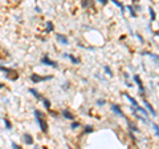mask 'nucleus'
Listing matches in <instances>:
<instances>
[{
	"label": "nucleus",
	"mask_w": 159,
	"mask_h": 149,
	"mask_svg": "<svg viewBox=\"0 0 159 149\" xmlns=\"http://www.w3.org/2000/svg\"><path fill=\"white\" fill-rule=\"evenodd\" d=\"M35 114H36V120H37L41 131L45 133V132L48 131V125H47V123H45V120H44V114H42L40 111H35Z\"/></svg>",
	"instance_id": "f257e3e1"
},
{
	"label": "nucleus",
	"mask_w": 159,
	"mask_h": 149,
	"mask_svg": "<svg viewBox=\"0 0 159 149\" xmlns=\"http://www.w3.org/2000/svg\"><path fill=\"white\" fill-rule=\"evenodd\" d=\"M133 111H134V113L137 114V116L139 117V119H142L143 120L144 123L147 121L146 120V116H147V112L144 111V109H142V108H139V106H134V109H133Z\"/></svg>",
	"instance_id": "f03ea898"
},
{
	"label": "nucleus",
	"mask_w": 159,
	"mask_h": 149,
	"mask_svg": "<svg viewBox=\"0 0 159 149\" xmlns=\"http://www.w3.org/2000/svg\"><path fill=\"white\" fill-rule=\"evenodd\" d=\"M41 63H44V64H47V65H50V67H53V68H57V64L55 63V61H52L48 56H44V57L41 59Z\"/></svg>",
	"instance_id": "7ed1b4c3"
},
{
	"label": "nucleus",
	"mask_w": 159,
	"mask_h": 149,
	"mask_svg": "<svg viewBox=\"0 0 159 149\" xmlns=\"http://www.w3.org/2000/svg\"><path fill=\"white\" fill-rule=\"evenodd\" d=\"M48 79H52V76H47V77H40V76H36V75H32L31 76V80L33 83H40V81H45Z\"/></svg>",
	"instance_id": "20e7f679"
},
{
	"label": "nucleus",
	"mask_w": 159,
	"mask_h": 149,
	"mask_svg": "<svg viewBox=\"0 0 159 149\" xmlns=\"http://www.w3.org/2000/svg\"><path fill=\"white\" fill-rule=\"evenodd\" d=\"M134 80L137 81V84H138V87H139V91H141V93H144V88H143V85H142L141 80H139V76H134Z\"/></svg>",
	"instance_id": "39448f33"
},
{
	"label": "nucleus",
	"mask_w": 159,
	"mask_h": 149,
	"mask_svg": "<svg viewBox=\"0 0 159 149\" xmlns=\"http://www.w3.org/2000/svg\"><path fill=\"white\" fill-rule=\"evenodd\" d=\"M24 141H25V144H28V145L33 144V140H32V137H31V134H25L24 136Z\"/></svg>",
	"instance_id": "423d86ee"
},
{
	"label": "nucleus",
	"mask_w": 159,
	"mask_h": 149,
	"mask_svg": "<svg viewBox=\"0 0 159 149\" xmlns=\"http://www.w3.org/2000/svg\"><path fill=\"white\" fill-rule=\"evenodd\" d=\"M143 103H144V105H146V108H147V109H149V111H150V112H151V114H152V116H155V114H157V112H155V111H154V109H152V106H151V105H150V104H149V103H147V101H146V100H144V101H143Z\"/></svg>",
	"instance_id": "0eeeda50"
},
{
	"label": "nucleus",
	"mask_w": 159,
	"mask_h": 149,
	"mask_svg": "<svg viewBox=\"0 0 159 149\" xmlns=\"http://www.w3.org/2000/svg\"><path fill=\"white\" fill-rule=\"evenodd\" d=\"M111 109H113V111H114L115 113L118 114V116H123V113H122V111L118 108V105H111Z\"/></svg>",
	"instance_id": "6e6552de"
},
{
	"label": "nucleus",
	"mask_w": 159,
	"mask_h": 149,
	"mask_svg": "<svg viewBox=\"0 0 159 149\" xmlns=\"http://www.w3.org/2000/svg\"><path fill=\"white\" fill-rule=\"evenodd\" d=\"M57 40H58V41H61L62 44H68V39L65 37L64 35H57Z\"/></svg>",
	"instance_id": "1a4fd4ad"
},
{
	"label": "nucleus",
	"mask_w": 159,
	"mask_h": 149,
	"mask_svg": "<svg viewBox=\"0 0 159 149\" xmlns=\"http://www.w3.org/2000/svg\"><path fill=\"white\" fill-rule=\"evenodd\" d=\"M144 55H149L150 57H152L155 61H157V65H159V56H157V55H152V53H150V52H143Z\"/></svg>",
	"instance_id": "9d476101"
},
{
	"label": "nucleus",
	"mask_w": 159,
	"mask_h": 149,
	"mask_svg": "<svg viewBox=\"0 0 159 149\" xmlns=\"http://www.w3.org/2000/svg\"><path fill=\"white\" fill-rule=\"evenodd\" d=\"M29 92H31V93H33V96H35L36 99H39V100H42L41 95H40V93H39L37 91H35V89H29Z\"/></svg>",
	"instance_id": "9b49d317"
},
{
	"label": "nucleus",
	"mask_w": 159,
	"mask_h": 149,
	"mask_svg": "<svg viewBox=\"0 0 159 149\" xmlns=\"http://www.w3.org/2000/svg\"><path fill=\"white\" fill-rule=\"evenodd\" d=\"M62 114H64L65 119H69V120H73V114L68 111H62Z\"/></svg>",
	"instance_id": "f8f14e48"
},
{
	"label": "nucleus",
	"mask_w": 159,
	"mask_h": 149,
	"mask_svg": "<svg viewBox=\"0 0 159 149\" xmlns=\"http://www.w3.org/2000/svg\"><path fill=\"white\" fill-rule=\"evenodd\" d=\"M125 96H126V99H127V100L130 101V103L133 104V106H138V103H137V101H135L134 99H133V97H130L129 95H126V93H125Z\"/></svg>",
	"instance_id": "ddd939ff"
},
{
	"label": "nucleus",
	"mask_w": 159,
	"mask_h": 149,
	"mask_svg": "<svg viewBox=\"0 0 159 149\" xmlns=\"http://www.w3.org/2000/svg\"><path fill=\"white\" fill-rule=\"evenodd\" d=\"M65 57H69V59H70V60H72L74 64H77V63H78V59H76L74 56H72V55H65Z\"/></svg>",
	"instance_id": "4468645a"
},
{
	"label": "nucleus",
	"mask_w": 159,
	"mask_h": 149,
	"mask_svg": "<svg viewBox=\"0 0 159 149\" xmlns=\"http://www.w3.org/2000/svg\"><path fill=\"white\" fill-rule=\"evenodd\" d=\"M111 1H113V3H114V4H117V5H118V7H119V8H121V9H122V12H123V9H125V7H123V4H121V3H119V1H117V0H111Z\"/></svg>",
	"instance_id": "2eb2a0df"
},
{
	"label": "nucleus",
	"mask_w": 159,
	"mask_h": 149,
	"mask_svg": "<svg viewBox=\"0 0 159 149\" xmlns=\"http://www.w3.org/2000/svg\"><path fill=\"white\" fill-rule=\"evenodd\" d=\"M149 12H150V16H151V20H155V12L152 11V8H151V7L149 8Z\"/></svg>",
	"instance_id": "dca6fc26"
},
{
	"label": "nucleus",
	"mask_w": 159,
	"mask_h": 149,
	"mask_svg": "<svg viewBox=\"0 0 159 149\" xmlns=\"http://www.w3.org/2000/svg\"><path fill=\"white\" fill-rule=\"evenodd\" d=\"M87 5H92V0H84L82 1V7H87Z\"/></svg>",
	"instance_id": "f3484780"
},
{
	"label": "nucleus",
	"mask_w": 159,
	"mask_h": 149,
	"mask_svg": "<svg viewBox=\"0 0 159 149\" xmlns=\"http://www.w3.org/2000/svg\"><path fill=\"white\" fill-rule=\"evenodd\" d=\"M47 28H48V31H49V32H50V31H53V24L49 21V23L47 24Z\"/></svg>",
	"instance_id": "a211bd4d"
},
{
	"label": "nucleus",
	"mask_w": 159,
	"mask_h": 149,
	"mask_svg": "<svg viewBox=\"0 0 159 149\" xmlns=\"http://www.w3.org/2000/svg\"><path fill=\"white\" fill-rule=\"evenodd\" d=\"M127 9H130V12H131V15L134 16V18H135V16H137V13H135V11L133 9V7H130V5H129V7H127Z\"/></svg>",
	"instance_id": "6ab92c4d"
},
{
	"label": "nucleus",
	"mask_w": 159,
	"mask_h": 149,
	"mask_svg": "<svg viewBox=\"0 0 159 149\" xmlns=\"http://www.w3.org/2000/svg\"><path fill=\"white\" fill-rule=\"evenodd\" d=\"M152 126H154V129H155V134H157V136H159V126H158L157 124H154Z\"/></svg>",
	"instance_id": "aec40b11"
},
{
	"label": "nucleus",
	"mask_w": 159,
	"mask_h": 149,
	"mask_svg": "<svg viewBox=\"0 0 159 149\" xmlns=\"http://www.w3.org/2000/svg\"><path fill=\"white\" fill-rule=\"evenodd\" d=\"M4 123H5V126H7V129H11L12 126H11V123L8 121V120H4Z\"/></svg>",
	"instance_id": "412c9836"
},
{
	"label": "nucleus",
	"mask_w": 159,
	"mask_h": 149,
	"mask_svg": "<svg viewBox=\"0 0 159 149\" xmlns=\"http://www.w3.org/2000/svg\"><path fill=\"white\" fill-rule=\"evenodd\" d=\"M105 71H106V73L109 75V76H111V71H110V68H109V67H105Z\"/></svg>",
	"instance_id": "4be33fe9"
},
{
	"label": "nucleus",
	"mask_w": 159,
	"mask_h": 149,
	"mask_svg": "<svg viewBox=\"0 0 159 149\" xmlns=\"http://www.w3.org/2000/svg\"><path fill=\"white\" fill-rule=\"evenodd\" d=\"M93 131V128H90V126H86L85 128V133H89V132H92Z\"/></svg>",
	"instance_id": "5701e85b"
},
{
	"label": "nucleus",
	"mask_w": 159,
	"mask_h": 149,
	"mask_svg": "<svg viewBox=\"0 0 159 149\" xmlns=\"http://www.w3.org/2000/svg\"><path fill=\"white\" fill-rule=\"evenodd\" d=\"M42 100H44V103H45V106H47V108H49V106H50V103H49V101L45 100V99H42Z\"/></svg>",
	"instance_id": "b1692460"
},
{
	"label": "nucleus",
	"mask_w": 159,
	"mask_h": 149,
	"mask_svg": "<svg viewBox=\"0 0 159 149\" xmlns=\"http://www.w3.org/2000/svg\"><path fill=\"white\" fill-rule=\"evenodd\" d=\"M77 126H78V124H77V123H73V124H72V128H73V129H76Z\"/></svg>",
	"instance_id": "393cba45"
},
{
	"label": "nucleus",
	"mask_w": 159,
	"mask_h": 149,
	"mask_svg": "<svg viewBox=\"0 0 159 149\" xmlns=\"http://www.w3.org/2000/svg\"><path fill=\"white\" fill-rule=\"evenodd\" d=\"M12 147H13V148H16V149H20V147H19V145H16L15 142H12Z\"/></svg>",
	"instance_id": "a878e982"
},
{
	"label": "nucleus",
	"mask_w": 159,
	"mask_h": 149,
	"mask_svg": "<svg viewBox=\"0 0 159 149\" xmlns=\"http://www.w3.org/2000/svg\"><path fill=\"white\" fill-rule=\"evenodd\" d=\"M97 103H98V104H101V105H102V104H103V103H105V101H103V100H98V101H97Z\"/></svg>",
	"instance_id": "bb28decb"
},
{
	"label": "nucleus",
	"mask_w": 159,
	"mask_h": 149,
	"mask_svg": "<svg viewBox=\"0 0 159 149\" xmlns=\"http://www.w3.org/2000/svg\"><path fill=\"white\" fill-rule=\"evenodd\" d=\"M99 1H101L102 4H106V0H99Z\"/></svg>",
	"instance_id": "cd10ccee"
}]
</instances>
